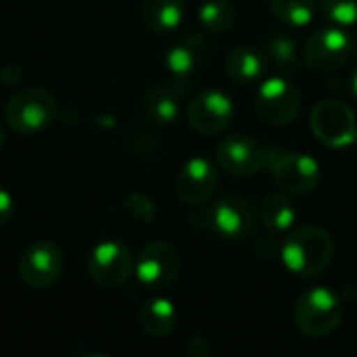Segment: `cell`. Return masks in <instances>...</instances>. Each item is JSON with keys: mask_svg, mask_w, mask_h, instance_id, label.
<instances>
[{"mask_svg": "<svg viewBox=\"0 0 357 357\" xmlns=\"http://www.w3.org/2000/svg\"><path fill=\"white\" fill-rule=\"evenodd\" d=\"M335 257V241L322 226L307 224L293 228L280 245L284 268L297 278L320 276Z\"/></svg>", "mask_w": 357, "mask_h": 357, "instance_id": "6da1fadb", "label": "cell"}, {"mask_svg": "<svg viewBox=\"0 0 357 357\" xmlns=\"http://www.w3.org/2000/svg\"><path fill=\"white\" fill-rule=\"evenodd\" d=\"M188 224L199 230L207 228L224 241L241 243L255 232L257 213L247 199L238 195H224L207 207H195L188 215Z\"/></svg>", "mask_w": 357, "mask_h": 357, "instance_id": "7a4b0ae2", "label": "cell"}, {"mask_svg": "<svg viewBox=\"0 0 357 357\" xmlns=\"http://www.w3.org/2000/svg\"><path fill=\"white\" fill-rule=\"evenodd\" d=\"M59 115L56 98L42 86H27L15 92L4 105L6 126L21 136H38L46 132Z\"/></svg>", "mask_w": 357, "mask_h": 357, "instance_id": "3957f363", "label": "cell"}, {"mask_svg": "<svg viewBox=\"0 0 357 357\" xmlns=\"http://www.w3.org/2000/svg\"><path fill=\"white\" fill-rule=\"evenodd\" d=\"M293 322L307 339H324L343 322V299L326 287L310 289L297 299Z\"/></svg>", "mask_w": 357, "mask_h": 357, "instance_id": "277c9868", "label": "cell"}, {"mask_svg": "<svg viewBox=\"0 0 357 357\" xmlns=\"http://www.w3.org/2000/svg\"><path fill=\"white\" fill-rule=\"evenodd\" d=\"M266 167L276 186L287 195H310L322 180V169L314 157L282 146L266 151Z\"/></svg>", "mask_w": 357, "mask_h": 357, "instance_id": "5b68a950", "label": "cell"}, {"mask_svg": "<svg viewBox=\"0 0 357 357\" xmlns=\"http://www.w3.org/2000/svg\"><path fill=\"white\" fill-rule=\"evenodd\" d=\"M356 54V40L341 27H322L307 36L301 48L303 65L314 73L343 69Z\"/></svg>", "mask_w": 357, "mask_h": 357, "instance_id": "8992f818", "label": "cell"}, {"mask_svg": "<svg viewBox=\"0 0 357 357\" xmlns=\"http://www.w3.org/2000/svg\"><path fill=\"white\" fill-rule=\"evenodd\" d=\"M301 111V94L289 77H268L259 84L255 92V113L257 117L272 126L282 128L297 119Z\"/></svg>", "mask_w": 357, "mask_h": 357, "instance_id": "52a82bcc", "label": "cell"}, {"mask_svg": "<svg viewBox=\"0 0 357 357\" xmlns=\"http://www.w3.org/2000/svg\"><path fill=\"white\" fill-rule=\"evenodd\" d=\"M180 272V255L167 241H149L134 264V276L146 291L159 293L172 287Z\"/></svg>", "mask_w": 357, "mask_h": 357, "instance_id": "ba28073f", "label": "cell"}, {"mask_svg": "<svg viewBox=\"0 0 357 357\" xmlns=\"http://www.w3.org/2000/svg\"><path fill=\"white\" fill-rule=\"evenodd\" d=\"M310 126L314 136L335 151L351 146L357 138L356 115L341 100H320L312 109Z\"/></svg>", "mask_w": 357, "mask_h": 357, "instance_id": "9c48e42d", "label": "cell"}, {"mask_svg": "<svg viewBox=\"0 0 357 357\" xmlns=\"http://www.w3.org/2000/svg\"><path fill=\"white\" fill-rule=\"evenodd\" d=\"M21 282L33 291L50 289L63 274V253L52 241H36L27 245L17 261Z\"/></svg>", "mask_w": 357, "mask_h": 357, "instance_id": "30bf717a", "label": "cell"}, {"mask_svg": "<svg viewBox=\"0 0 357 357\" xmlns=\"http://www.w3.org/2000/svg\"><path fill=\"white\" fill-rule=\"evenodd\" d=\"M134 255L119 241H100L88 255V276L100 289H117L134 274Z\"/></svg>", "mask_w": 357, "mask_h": 357, "instance_id": "8fae6325", "label": "cell"}, {"mask_svg": "<svg viewBox=\"0 0 357 357\" xmlns=\"http://www.w3.org/2000/svg\"><path fill=\"white\" fill-rule=\"evenodd\" d=\"M236 107L232 98L222 90H203L190 98L186 107L188 126L203 136H215L228 130L234 121Z\"/></svg>", "mask_w": 357, "mask_h": 357, "instance_id": "7c38bea8", "label": "cell"}, {"mask_svg": "<svg viewBox=\"0 0 357 357\" xmlns=\"http://www.w3.org/2000/svg\"><path fill=\"white\" fill-rule=\"evenodd\" d=\"M215 161L232 178H251L266 167V151L249 134H228L218 142Z\"/></svg>", "mask_w": 357, "mask_h": 357, "instance_id": "4fadbf2b", "label": "cell"}, {"mask_svg": "<svg viewBox=\"0 0 357 357\" xmlns=\"http://www.w3.org/2000/svg\"><path fill=\"white\" fill-rule=\"evenodd\" d=\"M209 54V42L201 31H186L182 33L165 52V67L172 75V82L190 88V79L203 69Z\"/></svg>", "mask_w": 357, "mask_h": 357, "instance_id": "5bb4252c", "label": "cell"}, {"mask_svg": "<svg viewBox=\"0 0 357 357\" xmlns=\"http://www.w3.org/2000/svg\"><path fill=\"white\" fill-rule=\"evenodd\" d=\"M218 188V169L205 157H190L176 176L178 199L188 207L207 205Z\"/></svg>", "mask_w": 357, "mask_h": 357, "instance_id": "9a60e30c", "label": "cell"}, {"mask_svg": "<svg viewBox=\"0 0 357 357\" xmlns=\"http://www.w3.org/2000/svg\"><path fill=\"white\" fill-rule=\"evenodd\" d=\"M188 94L186 88L169 82V84H153L142 94L140 107L149 121L157 126H169L180 115V102Z\"/></svg>", "mask_w": 357, "mask_h": 357, "instance_id": "2e32d148", "label": "cell"}, {"mask_svg": "<svg viewBox=\"0 0 357 357\" xmlns=\"http://www.w3.org/2000/svg\"><path fill=\"white\" fill-rule=\"evenodd\" d=\"M224 69L232 82L249 86V84L261 82L270 67H268V59H266L264 50L243 44V46H234L226 54Z\"/></svg>", "mask_w": 357, "mask_h": 357, "instance_id": "e0dca14e", "label": "cell"}, {"mask_svg": "<svg viewBox=\"0 0 357 357\" xmlns=\"http://www.w3.org/2000/svg\"><path fill=\"white\" fill-rule=\"evenodd\" d=\"M138 326L151 339H165L178 326V310L165 297H151L138 310Z\"/></svg>", "mask_w": 357, "mask_h": 357, "instance_id": "ac0fdd59", "label": "cell"}, {"mask_svg": "<svg viewBox=\"0 0 357 357\" xmlns=\"http://www.w3.org/2000/svg\"><path fill=\"white\" fill-rule=\"evenodd\" d=\"M264 54L268 59V67L274 69L280 77H291L299 69V50L293 36L287 31H274L264 40Z\"/></svg>", "mask_w": 357, "mask_h": 357, "instance_id": "d6986e66", "label": "cell"}, {"mask_svg": "<svg viewBox=\"0 0 357 357\" xmlns=\"http://www.w3.org/2000/svg\"><path fill=\"white\" fill-rule=\"evenodd\" d=\"M184 0H142L140 15L144 25L159 36L172 33L184 19Z\"/></svg>", "mask_w": 357, "mask_h": 357, "instance_id": "ffe728a7", "label": "cell"}, {"mask_svg": "<svg viewBox=\"0 0 357 357\" xmlns=\"http://www.w3.org/2000/svg\"><path fill=\"white\" fill-rule=\"evenodd\" d=\"M259 220L270 234L291 232L295 224V205L287 192H270L259 203Z\"/></svg>", "mask_w": 357, "mask_h": 357, "instance_id": "44dd1931", "label": "cell"}, {"mask_svg": "<svg viewBox=\"0 0 357 357\" xmlns=\"http://www.w3.org/2000/svg\"><path fill=\"white\" fill-rule=\"evenodd\" d=\"M197 19L203 31L220 36L232 29L236 19V8L228 0H205L199 6Z\"/></svg>", "mask_w": 357, "mask_h": 357, "instance_id": "7402d4cb", "label": "cell"}, {"mask_svg": "<svg viewBox=\"0 0 357 357\" xmlns=\"http://www.w3.org/2000/svg\"><path fill=\"white\" fill-rule=\"evenodd\" d=\"M274 17L289 27H305L318 10L316 0H270Z\"/></svg>", "mask_w": 357, "mask_h": 357, "instance_id": "603a6c76", "label": "cell"}, {"mask_svg": "<svg viewBox=\"0 0 357 357\" xmlns=\"http://www.w3.org/2000/svg\"><path fill=\"white\" fill-rule=\"evenodd\" d=\"M322 13L339 27L357 25V0H320Z\"/></svg>", "mask_w": 357, "mask_h": 357, "instance_id": "cb8c5ba5", "label": "cell"}, {"mask_svg": "<svg viewBox=\"0 0 357 357\" xmlns=\"http://www.w3.org/2000/svg\"><path fill=\"white\" fill-rule=\"evenodd\" d=\"M121 207H123V211L130 218H134L136 222H142V224H149V222H153L157 218V205L144 192H132V195H128L123 199Z\"/></svg>", "mask_w": 357, "mask_h": 357, "instance_id": "d4e9b609", "label": "cell"}, {"mask_svg": "<svg viewBox=\"0 0 357 357\" xmlns=\"http://www.w3.org/2000/svg\"><path fill=\"white\" fill-rule=\"evenodd\" d=\"M255 253H259L264 259H272L276 253H280L276 234H266V236H261V238L255 243Z\"/></svg>", "mask_w": 357, "mask_h": 357, "instance_id": "484cf974", "label": "cell"}, {"mask_svg": "<svg viewBox=\"0 0 357 357\" xmlns=\"http://www.w3.org/2000/svg\"><path fill=\"white\" fill-rule=\"evenodd\" d=\"M13 213H15V199L4 186H0V228L10 222Z\"/></svg>", "mask_w": 357, "mask_h": 357, "instance_id": "4316f807", "label": "cell"}, {"mask_svg": "<svg viewBox=\"0 0 357 357\" xmlns=\"http://www.w3.org/2000/svg\"><path fill=\"white\" fill-rule=\"evenodd\" d=\"M17 65H6V67H2V71H0V79L4 82V84H13V82H19L21 79V71L17 69L15 73H13V69H15Z\"/></svg>", "mask_w": 357, "mask_h": 357, "instance_id": "83f0119b", "label": "cell"}, {"mask_svg": "<svg viewBox=\"0 0 357 357\" xmlns=\"http://www.w3.org/2000/svg\"><path fill=\"white\" fill-rule=\"evenodd\" d=\"M349 90H351V94L357 98V67L354 69L351 77H349Z\"/></svg>", "mask_w": 357, "mask_h": 357, "instance_id": "f1b7e54d", "label": "cell"}, {"mask_svg": "<svg viewBox=\"0 0 357 357\" xmlns=\"http://www.w3.org/2000/svg\"><path fill=\"white\" fill-rule=\"evenodd\" d=\"M4 142H6V132H4V126L0 123V151H2V146H4Z\"/></svg>", "mask_w": 357, "mask_h": 357, "instance_id": "f546056e", "label": "cell"}, {"mask_svg": "<svg viewBox=\"0 0 357 357\" xmlns=\"http://www.w3.org/2000/svg\"><path fill=\"white\" fill-rule=\"evenodd\" d=\"M79 357H109V356H105V354H82Z\"/></svg>", "mask_w": 357, "mask_h": 357, "instance_id": "4dcf8cb0", "label": "cell"}, {"mask_svg": "<svg viewBox=\"0 0 357 357\" xmlns=\"http://www.w3.org/2000/svg\"><path fill=\"white\" fill-rule=\"evenodd\" d=\"M354 144H356V149H357V138H356V142H354Z\"/></svg>", "mask_w": 357, "mask_h": 357, "instance_id": "1f68e13d", "label": "cell"}]
</instances>
